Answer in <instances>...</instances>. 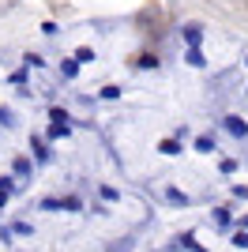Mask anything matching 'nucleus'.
Masks as SVG:
<instances>
[{"instance_id": "21", "label": "nucleus", "mask_w": 248, "mask_h": 252, "mask_svg": "<svg viewBox=\"0 0 248 252\" xmlns=\"http://www.w3.org/2000/svg\"><path fill=\"white\" fill-rule=\"evenodd\" d=\"M245 226H248V219H245Z\"/></svg>"}, {"instance_id": "3", "label": "nucleus", "mask_w": 248, "mask_h": 252, "mask_svg": "<svg viewBox=\"0 0 248 252\" xmlns=\"http://www.w3.org/2000/svg\"><path fill=\"white\" fill-rule=\"evenodd\" d=\"M185 61L192 64V68H203V64H207V57H203V49H199V45H188V53H185Z\"/></svg>"}, {"instance_id": "13", "label": "nucleus", "mask_w": 248, "mask_h": 252, "mask_svg": "<svg viewBox=\"0 0 248 252\" xmlns=\"http://www.w3.org/2000/svg\"><path fill=\"white\" fill-rule=\"evenodd\" d=\"M75 57H79V64H87V61H94V49H91V45H83V49H75Z\"/></svg>"}, {"instance_id": "6", "label": "nucleus", "mask_w": 248, "mask_h": 252, "mask_svg": "<svg viewBox=\"0 0 248 252\" xmlns=\"http://www.w3.org/2000/svg\"><path fill=\"white\" fill-rule=\"evenodd\" d=\"M196 151H199V155H211V151H215V136H199L196 139Z\"/></svg>"}, {"instance_id": "10", "label": "nucleus", "mask_w": 248, "mask_h": 252, "mask_svg": "<svg viewBox=\"0 0 248 252\" xmlns=\"http://www.w3.org/2000/svg\"><path fill=\"white\" fill-rule=\"evenodd\" d=\"M49 121H53V125H68V113H64L61 105H53V109H49Z\"/></svg>"}, {"instance_id": "8", "label": "nucleus", "mask_w": 248, "mask_h": 252, "mask_svg": "<svg viewBox=\"0 0 248 252\" xmlns=\"http://www.w3.org/2000/svg\"><path fill=\"white\" fill-rule=\"evenodd\" d=\"M11 169H15V173H19V177H27V173H31V158H15V162H11Z\"/></svg>"}, {"instance_id": "17", "label": "nucleus", "mask_w": 248, "mask_h": 252, "mask_svg": "<svg viewBox=\"0 0 248 252\" xmlns=\"http://www.w3.org/2000/svg\"><path fill=\"white\" fill-rule=\"evenodd\" d=\"M233 200H248V185H233Z\"/></svg>"}, {"instance_id": "16", "label": "nucleus", "mask_w": 248, "mask_h": 252, "mask_svg": "<svg viewBox=\"0 0 248 252\" xmlns=\"http://www.w3.org/2000/svg\"><path fill=\"white\" fill-rule=\"evenodd\" d=\"M8 83H15V87H23V83H27V72H11V75H8Z\"/></svg>"}, {"instance_id": "11", "label": "nucleus", "mask_w": 248, "mask_h": 252, "mask_svg": "<svg viewBox=\"0 0 248 252\" xmlns=\"http://www.w3.org/2000/svg\"><path fill=\"white\" fill-rule=\"evenodd\" d=\"M8 233H15V237H31L34 230H31V226H27V222H15V226H11Z\"/></svg>"}, {"instance_id": "2", "label": "nucleus", "mask_w": 248, "mask_h": 252, "mask_svg": "<svg viewBox=\"0 0 248 252\" xmlns=\"http://www.w3.org/2000/svg\"><path fill=\"white\" fill-rule=\"evenodd\" d=\"M181 38H185L188 45H199V38H203V23H185V27H181Z\"/></svg>"}, {"instance_id": "19", "label": "nucleus", "mask_w": 248, "mask_h": 252, "mask_svg": "<svg viewBox=\"0 0 248 252\" xmlns=\"http://www.w3.org/2000/svg\"><path fill=\"white\" fill-rule=\"evenodd\" d=\"M233 245H237V249H248V233H245V230L233 233Z\"/></svg>"}, {"instance_id": "20", "label": "nucleus", "mask_w": 248, "mask_h": 252, "mask_svg": "<svg viewBox=\"0 0 248 252\" xmlns=\"http://www.w3.org/2000/svg\"><path fill=\"white\" fill-rule=\"evenodd\" d=\"M0 192H11V181L8 177H0Z\"/></svg>"}, {"instance_id": "15", "label": "nucleus", "mask_w": 248, "mask_h": 252, "mask_svg": "<svg viewBox=\"0 0 248 252\" xmlns=\"http://www.w3.org/2000/svg\"><path fill=\"white\" fill-rule=\"evenodd\" d=\"M0 125H4V128H15V117H11L8 109H0Z\"/></svg>"}, {"instance_id": "4", "label": "nucleus", "mask_w": 248, "mask_h": 252, "mask_svg": "<svg viewBox=\"0 0 248 252\" xmlns=\"http://www.w3.org/2000/svg\"><path fill=\"white\" fill-rule=\"evenodd\" d=\"M61 75H64V79H75V75H79V57H68V61H61Z\"/></svg>"}, {"instance_id": "7", "label": "nucleus", "mask_w": 248, "mask_h": 252, "mask_svg": "<svg viewBox=\"0 0 248 252\" xmlns=\"http://www.w3.org/2000/svg\"><path fill=\"white\" fill-rule=\"evenodd\" d=\"M72 125H49V139H68Z\"/></svg>"}, {"instance_id": "18", "label": "nucleus", "mask_w": 248, "mask_h": 252, "mask_svg": "<svg viewBox=\"0 0 248 252\" xmlns=\"http://www.w3.org/2000/svg\"><path fill=\"white\" fill-rule=\"evenodd\" d=\"M181 245H185V249H192V252H203V249H199V245H196V237H188V233H185V237H181Z\"/></svg>"}, {"instance_id": "1", "label": "nucleus", "mask_w": 248, "mask_h": 252, "mask_svg": "<svg viewBox=\"0 0 248 252\" xmlns=\"http://www.w3.org/2000/svg\"><path fill=\"white\" fill-rule=\"evenodd\" d=\"M222 125H226V132H229L233 139H248V125L241 121V117H226Z\"/></svg>"}, {"instance_id": "12", "label": "nucleus", "mask_w": 248, "mask_h": 252, "mask_svg": "<svg viewBox=\"0 0 248 252\" xmlns=\"http://www.w3.org/2000/svg\"><path fill=\"white\" fill-rule=\"evenodd\" d=\"M102 98H105V102H117V98H121V87H113V83L102 87Z\"/></svg>"}, {"instance_id": "5", "label": "nucleus", "mask_w": 248, "mask_h": 252, "mask_svg": "<svg viewBox=\"0 0 248 252\" xmlns=\"http://www.w3.org/2000/svg\"><path fill=\"white\" fill-rule=\"evenodd\" d=\"M165 200H169V203H177V207H185V203H188V196H185L181 189H165Z\"/></svg>"}, {"instance_id": "14", "label": "nucleus", "mask_w": 248, "mask_h": 252, "mask_svg": "<svg viewBox=\"0 0 248 252\" xmlns=\"http://www.w3.org/2000/svg\"><path fill=\"white\" fill-rule=\"evenodd\" d=\"M215 222H218V226H229V211L218 207V211H215Z\"/></svg>"}, {"instance_id": "9", "label": "nucleus", "mask_w": 248, "mask_h": 252, "mask_svg": "<svg viewBox=\"0 0 248 252\" xmlns=\"http://www.w3.org/2000/svg\"><path fill=\"white\" fill-rule=\"evenodd\" d=\"M158 151H162V155H181V143H177V139H162Z\"/></svg>"}]
</instances>
